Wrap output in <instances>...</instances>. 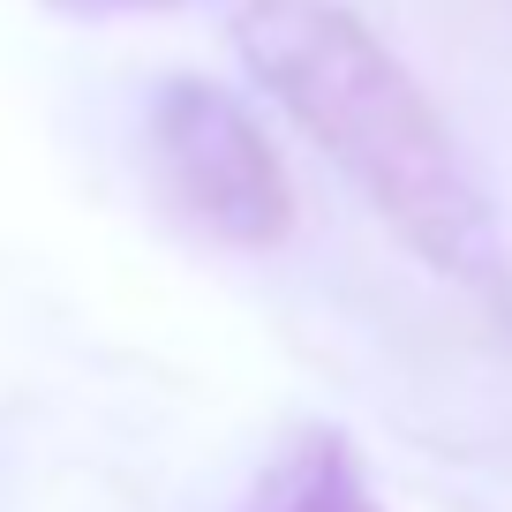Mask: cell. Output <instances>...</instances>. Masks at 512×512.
<instances>
[{
    "label": "cell",
    "instance_id": "1",
    "mask_svg": "<svg viewBox=\"0 0 512 512\" xmlns=\"http://www.w3.org/2000/svg\"><path fill=\"white\" fill-rule=\"evenodd\" d=\"M234 53L422 272L512 317V256L415 68L347 0H241Z\"/></svg>",
    "mask_w": 512,
    "mask_h": 512
},
{
    "label": "cell",
    "instance_id": "3",
    "mask_svg": "<svg viewBox=\"0 0 512 512\" xmlns=\"http://www.w3.org/2000/svg\"><path fill=\"white\" fill-rule=\"evenodd\" d=\"M234 512H384L354 460L347 430H302L272 452V467L249 482Z\"/></svg>",
    "mask_w": 512,
    "mask_h": 512
},
{
    "label": "cell",
    "instance_id": "2",
    "mask_svg": "<svg viewBox=\"0 0 512 512\" xmlns=\"http://www.w3.org/2000/svg\"><path fill=\"white\" fill-rule=\"evenodd\" d=\"M144 159L174 219L219 249H279L294 234L287 159L226 83L166 76L144 113Z\"/></svg>",
    "mask_w": 512,
    "mask_h": 512
},
{
    "label": "cell",
    "instance_id": "4",
    "mask_svg": "<svg viewBox=\"0 0 512 512\" xmlns=\"http://www.w3.org/2000/svg\"><path fill=\"white\" fill-rule=\"evenodd\" d=\"M61 16H159V8H181V0H46Z\"/></svg>",
    "mask_w": 512,
    "mask_h": 512
}]
</instances>
